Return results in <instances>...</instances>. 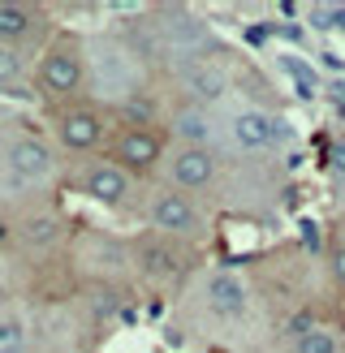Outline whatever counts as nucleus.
<instances>
[{
	"label": "nucleus",
	"instance_id": "obj_1",
	"mask_svg": "<svg viewBox=\"0 0 345 353\" xmlns=\"http://www.w3.org/2000/svg\"><path fill=\"white\" fill-rule=\"evenodd\" d=\"M78 82H82V57L78 52H48L43 65H39V86L52 95H69V91H78Z\"/></svg>",
	"mask_w": 345,
	"mask_h": 353
},
{
	"label": "nucleus",
	"instance_id": "obj_2",
	"mask_svg": "<svg viewBox=\"0 0 345 353\" xmlns=\"http://www.w3.org/2000/svg\"><path fill=\"white\" fill-rule=\"evenodd\" d=\"M9 172L17 181H48L52 176V151L39 138H17L9 147Z\"/></svg>",
	"mask_w": 345,
	"mask_h": 353
},
{
	"label": "nucleus",
	"instance_id": "obj_3",
	"mask_svg": "<svg viewBox=\"0 0 345 353\" xmlns=\"http://www.w3.org/2000/svg\"><path fill=\"white\" fill-rule=\"evenodd\" d=\"M229 134H233V143L241 151H264L276 143V121L268 112H259V108H246V112H237L229 121Z\"/></svg>",
	"mask_w": 345,
	"mask_h": 353
},
{
	"label": "nucleus",
	"instance_id": "obj_4",
	"mask_svg": "<svg viewBox=\"0 0 345 353\" xmlns=\"http://www.w3.org/2000/svg\"><path fill=\"white\" fill-rule=\"evenodd\" d=\"M212 176H216L212 151H203V147H181L177 155H172V181H177L181 190H203V185H212Z\"/></svg>",
	"mask_w": 345,
	"mask_h": 353
},
{
	"label": "nucleus",
	"instance_id": "obj_5",
	"mask_svg": "<svg viewBox=\"0 0 345 353\" xmlns=\"http://www.w3.org/2000/svg\"><path fill=\"white\" fill-rule=\"evenodd\" d=\"M160 155V138H155L147 125H134L130 134H121L117 143V168H134V172H147Z\"/></svg>",
	"mask_w": 345,
	"mask_h": 353
},
{
	"label": "nucleus",
	"instance_id": "obj_6",
	"mask_svg": "<svg viewBox=\"0 0 345 353\" xmlns=\"http://www.w3.org/2000/svg\"><path fill=\"white\" fill-rule=\"evenodd\" d=\"M151 220L164 228V233H195L199 228V211L195 203L186 199V194H160V199L151 203Z\"/></svg>",
	"mask_w": 345,
	"mask_h": 353
},
{
	"label": "nucleus",
	"instance_id": "obj_7",
	"mask_svg": "<svg viewBox=\"0 0 345 353\" xmlns=\"http://www.w3.org/2000/svg\"><path fill=\"white\" fill-rule=\"evenodd\" d=\"M57 134H61V143H65L69 151H95V147L103 143V125H99V117H95V112H86V108L65 112V117H61V125H57Z\"/></svg>",
	"mask_w": 345,
	"mask_h": 353
},
{
	"label": "nucleus",
	"instance_id": "obj_8",
	"mask_svg": "<svg viewBox=\"0 0 345 353\" xmlns=\"http://www.w3.org/2000/svg\"><path fill=\"white\" fill-rule=\"evenodd\" d=\"M86 194H91L95 203H103V207L126 203V194H130V176H126V168H112V164L86 168Z\"/></svg>",
	"mask_w": 345,
	"mask_h": 353
},
{
	"label": "nucleus",
	"instance_id": "obj_9",
	"mask_svg": "<svg viewBox=\"0 0 345 353\" xmlns=\"http://www.w3.org/2000/svg\"><path fill=\"white\" fill-rule=\"evenodd\" d=\"M207 302H212L216 314H241L246 310V289H241V280L233 272H216L212 280H207Z\"/></svg>",
	"mask_w": 345,
	"mask_h": 353
},
{
	"label": "nucleus",
	"instance_id": "obj_10",
	"mask_svg": "<svg viewBox=\"0 0 345 353\" xmlns=\"http://www.w3.org/2000/svg\"><path fill=\"white\" fill-rule=\"evenodd\" d=\"M190 91L199 99H224V91H229V69L216 65V61L195 65L190 69Z\"/></svg>",
	"mask_w": 345,
	"mask_h": 353
},
{
	"label": "nucleus",
	"instance_id": "obj_11",
	"mask_svg": "<svg viewBox=\"0 0 345 353\" xmlns=\"http://www.w3.org/2000/svg\"><path fill=\"white\" fill-rule=\"evenodd\" d=\"M117 65H130L126 52H121L117 43H95V74H99V91H108V86H112V95L130 91V86L117 78Z\"/></svg>",
	"mask_w": 345,
	"mask_h": 353
},
{
	"label": "nucleus",
	"instance_id": "obj_12",
	"mask_svg": "<svg viewBox=\"0 0 345 353\" xmlns=\"http://www.w3.org/2000/svg\"><path fill=\"white\" fill-rule=\"evenodd\" d=\"M172 130H177V138H186L190 147H203V151H207V143L216 138L212 117H207V112H199V108H186V112H177V121H172Z\"/></svg>",
	"mask_w": 345,
	"mask_h": 353
},
{
	"label": "nucleus",
	"instance_id": "obj_13",
	"mask_svg": "<svg viewBox=\"0 0 345 353\" xmlns=\"http://www.w3.org/2000/svg\"><path fill=\"white\" fill-rule=\"evenodd\" d=\"M34 30L30 22V9L26 5H13V0H0V43H17V39H26V34Z\"/></svg>",
	"mask_w": 345,
	"mask_h": 353
},
{
	"label": "nucleus",
	"instance_id": "obj_14",
	"mask_svg": "<svg viewBox=\"0 0 345 353\" xmlns=\"http://www.w3.org/2000/svg\"><path fill=\"white\" fill-rule=\"evenodd\" d=\"M293 353H337V336L324 332V327H310L293 341Z\"/></svg>",
	"mask_w": 345,
	"mask_h": 353
},
{
	"label": "nucleus",
	"instance_id": "obj_15",
	"mask_svg": "<svg viewBox=\"0 0 345 353\" xmlns=\"http://www.w3.org/2000/svg\"><path fill=\"white\" fill-rule=\"evenodd\" d=\"M138 259H143V268L151 276H172V272H177V259H172L168 250H160V245H143V254H138Z\"/></svg>",
	"mask_w": 345,
	"mask_h": 353
},
{
	"label": "nucleus",
	"instance_id": "obj_16",
	"mask_svg": "<svg viewBox=\"0 0 345 353\" xmlns=\"http://www.w3.org/2000/svg\"><path fill=\"white\" fill-rule=\"evenodd\" d=\"M22 349H26L22 319H0V353H22Z\"/></svg>",
	"mask_w": 345,
	"mask_h": 353
},
{
	"label": "nucleus",
	"instance_id": "obj_17",
	"mask_svg": "<svg viewBox=\"0 0 345 353\" xmlns=\"http://www.w3.org/2000/svg\"><path fill=\"white\" fill-rule=\"evenodd\" d=\"M22 82V57H17V48L0 43V86H17Z\"/></svg>",
	"mask_w": 345,
	"mask_h": 353
},
{
	"label": "nucleus",
	"instance_id": "obj_18",
	"mask_svg": "<svg viewBox=\"0 0 345 353\" xmlns=\"http://www.w3.org/2000/svg\"><path fill=\"white\" fill-rule=\"evenodd\" d=\"M26 237H30L34 245H52V241H57V220H39V216H34V220L26 224Z\"/></svg>",
	"mask_w": 345,
	"mask_h": 353
},
{
	"label": "nucleus",
	"instance_id": "obj_19",
	"mask_svg": "<svg viewBox=\"0 0 345 353\" xmlns=\"http://www.w3.org/2000/svg\"><path fill=\"white\" fill-rule=\"evenodd\" d=\"M333 272H337V280H345V245L333 254Z\"/></svg>",
	"mask_w": 345,
	"mask_h": 353
},
{
	"label": "nucleus",
	"instance_id": "obj_20",
	"mask_svg": "<svg viewBox=\"0 0 345 353\" xmlns=\"http://www.w3.org/2000/svg\"><path fill=\"white\" fill-rule=\"evenodd\" d=\"M333 160H337V168H341V172H345V143H341V147H337V151H333Z\"/></svg>",
	"mask_w": 345,
	"mask_h": 353
}]
</instances>
